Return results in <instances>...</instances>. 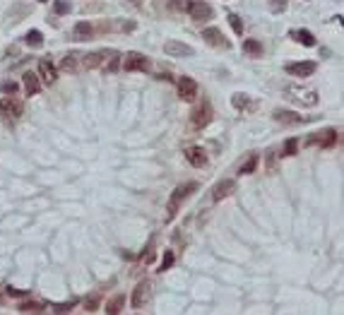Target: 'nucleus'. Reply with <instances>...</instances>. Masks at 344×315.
Masks as SVG:
<instances>
[{
    "instance_id": "nucleus-32",
    "label": "nucleus",
    "mask_w": 344,
    "mask_h": 315,
    "mask_svg": "<svg viewBox=\"0 0 344 315\" xmlns=\"http://www.w3.org/2000/svg\"><path fill=\"white\" fill-rule=\"evenodd\" d=\"M193 0H171V7L173 10H190Z\"/></svg>"
},
{
    "instance_id": "nucleus-34",
    "label": "nucleus",
    "mask_w": 344,
    "mask_h": 315,
    "mask_svg": "<svg viewBox=\"0 0 344 315\" xmlns=\"http://www.w3.org/2000/svg\"><path fill=\"white\" fill-rule=\"evenodd\" d=\"M296 149H299V142H296V140L284 142V154H287V157H294V154H296Z\"/></svg>"
},
{
    "instance_id": "nucleus-29",
    "label": "nucleus",
    "mask_w": 344,
    "mask_h": 315,
    "mask_svg": "<svg viewBox=\"0 0 344 315\" xmlns=\"http://www.w3.org/2000/svg\"><path fill=\"white\" fill-rule=\"evenodd\" d=\"M229 24H231V29H234L236 34H238V37L243 34V22H241V17H238V15L229 12Z\"/></svg>"
},
{
    "instance_id": "nucleus-13",
    "label": "nucleus",
    "mask_w": 344,
    "mask_h": 315,
    "mask_svg": "<svg viewBox=\"0 0 344 315\" xmlns=\"http://www.w3.org/2000/svg\"><path fill=\"white\" fill-rule=\"evenodd\" d=\"M22 111H24V106L19 99H2L0 101V113H5L7 118H19Z\"/></svg>"
},
{
    "instance_id": "nucleus-31",
    "label": "nucleus",
    "mask_w": 344,
    "mask_h": 315,
    "mask_svg": "<svg viewBox=\"0 0 344 315\" xmlns=\"http://www.w3.org/2000/svg\"><path fill=\"white\" fill-rule=\"evenodd\" d=\"M17 89H19L17 82H2V84H0V92L2 94H15Z\"/></svg>"
},
{
    "instance_id": "nucleus-27",
    "label": "nucleus",
    "mask_w": 344,
    "mask_h": 315,
    "mask_svg": "<svg viewBox=\"0 0 344 315\" xmlns=\"http://www.w3.org/2000/svg\"><path fill=\"white\" fill-rule=\"evenodd\" d=\"M43 308V303H39V301H27V303H19V311L22 313H39Z\"/></svg>"
},
{
    "instance_id": "nucleus-20",
    "label": "nucleus",
    "mask_w": 344,
    "mask_h": 315,
    "mask_svg": "<svg viewBox=\"0 0 344 315\" xmlns=\"http://www.w3.org/2000/svg\"><path fill=\"white\" fill-rule=\"evenodd\" d=\"M22 82H24V94L27 96H34L39 92V87H41L39 84V77L34 73H24L22 75Z\"/></svg>"
},
{
    "instance_id": "nucleus-35",
    "label": "nucleus",
    "mask_w": 344,
    "mask_h": 315,
    "mask_svg": "<svg viewBox=\"0 0 344 315\" xmlns=\"http://www.w3.org/2000/svg\"><path fill=\"white\" fill-rule=\"evenodd\" d=\"M96 306H99V296H91V298L85 301V311H87V313H94V308H96Z\"/></svg>"
},
{
    "instance_id": "nucleus-36",
    "label": "nucleus",
    "mask_w": 344,
    "mask_h": 315,
    "mask_svg": "<svg viewBox=\"0 0 344 315\" xmlns=\"http://www.w3.org/2000/svg\"><path fill=\"white\" fill-rule=\"evenodd\" d=\"M75 303H55V313H70Z\"/></svg>"
},
{
    "instance_id": "nucleus-16",
    "label": "nucleus",
    "mask_w": 344,
    "mask_h": 315,
    "mask_svg": "<svg viewBox=\"0 0 344 315\" xmlns=\"http://www.w3.org/2000/svg\"><path fill=\"white\" fill-rule=\"evenodd\" d=\"M231 104H234L238 111H253L255 106H258V101H253V96H248V94H243V92H236L231 96Z\"/></svg>"
},
{
    "instance_id": "nucleus-6",
    "label": "nucleus",
    "mask_w": 344,
    "mask_h": 315,
    "mask_svg": "<svg viewBox=\"0 0 344 315\" xmlns=\"http://www.w3.org/2000/svg\"><path fill=\"white\" fill-rule=\"evenodd\" d=\"M188 12H190L193 22H207V19H212V15H215L212 5H207V2H202V0H193V5H190Z\"/></svg>"
},
{
    "instance_id": "nucleus-15",
    "label": "nucleus",
    "mask_w": 344,
    "mask_h": 315,
    "mask_svg": "<svg viewBox=\"0 0 344 315\" xmlns=\"http://www.w3.org/2000/svg\"><path fill=\"white\" fill-rule=\"evenodd\" d=\"M113 56V51H94V53H87L85 58V68H89V70H94V68H104V58H111Z\"/></svg>"
},
{
    "instance_id": "nucleus-5",
    "label": "nucleus",
    "mask_w": 344,
    "mask_h": 315,
    "mask_svg": "<svg viewBox=\"0 0 344 315\" xmlns=\"http://www.w3.org/2000/svg\"><path fill=\"white\" fill-rule=\"evenodd\" d=\"M123 68H126L128 73H147L149 70V58L145 53H128L126 60H123Z\"/></svg>"
},
{
    "instance_id": "nucleus-21",
    "label": "nucleus",
    "mask_w": 344,
    "mask_h": 315,
    "mask_svg": "<svg viewBox=\"0 0 344 315\" xmlns=\"http://www.w3.org/2000/svg\"><path fill=\"white\" fill-rule=\"evenodd\" d=\"M289 37L294 41H299L301 46H315V37L308 29H294V32H289Z\"/></svg>"
},
{
    "instance_id": "nucleus-8",
    "label": "nucleus",
    "mask_w": 344,
    "mask_h": 315,
    "mask_svg": "<svg viewBox=\"0 0 344 315\" xmlns=\"http://www.w3.org/2000/svg\"><path fill=\"white\" fill-rule=\"evenodd\" d=\"M176 92H178V96H181L183 101H193L195 94H198V84H195V79H190V77H181L178 84H176Z\"/></svg>"
},
{
    "instance_id": "nucleus-30",
    "label": "nucleus",
    "mask_w": 344,
    "mask_h": 315,
    "mask_svg": "<svg viewBox=\"0 0 344 315\" xmlns=\"http://www.w3.org/2000/svg\"><path fill=\"white\" fill-rule=\"evenodd\" d=\"M270 10L274 15L284 12V10H287V0H270Z\"/></svg>"
},
{
    "instance_id": "nucleus-23",
    "label": "nucleus",
    "mask_w": 344,
    "mask_h": 315,
    "mask_svg": "<svg viewBox=\"0 0 344 315\" xmlns=\"http://www.w3.org/2000/svg\"><path fill=\"white\" fill-rule=\"evenodd\" d=\"M123 303H126V296H123V294H116V296L109 298V303H106V313L118 315L121 311H123Z\"/></svg>"
},
{
    "instance_id": "nucleus-1",
    "label": "nucleus",
    "mask_w": 344,
    "mask_h": 315,
    "mask_svg": "<svg viewBox=\"0 0 344 315\" xmlns=\"http://www.w3.org/2000/svg\"><path fill=\"white\" fill-rule=\"evenodd\" d=\"M198 190V183L195 181H190V183H181V186L176 188L173 193H171V200H169V217H173L176 212H178V207H181L185 200H188V195H193Z\"/></svg>"
},
{
    "instance_id": "nucleus-11",
    "label": "nucleus",
    "mask_w": 344,
    "mask_h": 315,
    "mask_svg": "<svg viewBox=\"0 0 344 315\" xmlns=\"http://www.w3.org/2000/svg\"><path fill=\"white\" fill-rule=\"evenodd\" d=\"M289 75H294V77H308V75L315 73V63L313 60H301V63H291V65H287L284 68Z\"/></svg>"
},
{
    "instance_id": "nucleus-19",
    "label": "nucleus",
    "mask_w": 344,
    "mask_h": 315,
    "mask_svg": "<svg viewBox=\"0 0 344 315\" xmlns=\"http://www.w3.org/2000/svg\"><path fill=\"white\" fill-rule=\"evenodd\" d=\"M80 60H82V56L80 53H65V58L60 60V70L63 73H77V68H80Z\"/></svg>"
},
{
    "instance_id": "nucleus-7",
    "label": "nucleus",
    "mask_w": 344,
    "mask_h": 315,
    "mask_svg": "<svg viewBox=\"0 0 344 315\" xmlns=\"http://www.w3.org/2000/svg\"><path fill=\"white\" fill-rule=\"evenodd\" d=\"M337 142V130L335 128H327L323 132H315L306 140V145H320V147H332Z\"/></svg>"
},
{
    "instance_id": "nucleus-28",
    "label": "nucleus",
    "mask_w": 344,
    "mask_h": 315,
    "mask_svg": "<svg viewBox=\"0 0 344 315\" xmlns=\"http://www.w3.org/2000/svg\"><path fill=\"white\" fill-rule=\"evenodd\" d=\"M176 262V255H173V250H166L164 253V260H162V265H159V272H166L171 265Z\"/></svg>"
},
{
    "instance_id": "nucleus-18",
    "label": "nucleus",
    "mask_w": 344,
    "mask_h": 315,
    "mask_svg": "<svg viewBox=\"0 0 344 315\" xmlns=\"http://www.w3.org/2000/svg\"><path fill=\"white\" fill-rule=\"evenodd\" d=\"M185 159H188V164H193V166H205V164H207V152L202 147H188L185 149Z\"/></svg>"
},
{
    "instance_id": "nucleus-3",
    "label": "nucleus",
    "mask_w": 344,
    "mask_h": 315,
    "mask_svg": "<svg viewBox=\"0 0 344 315\" xmlns=\"http://www.w3.org/2000/svg\"><path fill=\"white\" fill-rule=\"evenodd\" d=\"M287 96H289L291 101L301 104V106H315V104H318V92L303 89V87H289V89H287Z\"/></svg>"
},
{
    "instance_id": "nucleus-33",
    "label": "nucleus",
    "mask_w": 344,
    "mask_h": 315,
    "mask_svg": "<svg viewBox=\"0 0 344 315\" xmlns=\"http://www.w3.org/2000/svg\"><path fill=\"white\" fill-rule=\"evenodd\" d=\"M55 12H58V15H68V12H70V2H68V0H58V2H55Z\"/></svg>"
},
{
    "instance_id": "nucleus-24",
    "label": "nucleus",
    "mask_w": 344,
    "mask_h": 315,
    "mask_svg": "<svg viewBox=\"0 0 344 315\" xmlns=\"http://www.w3.org/2000/svg\"><path fill=\"white\" fill-rule=\"evenodd\" d=\"M255 166H258V154H251V157L238 166V176H248V173H253Z\"/></svg>"
},
{
    "instance_id": "nucleus-12",
    "label": "nucleus",
    "mask_w": 344,
    "mask_h": 315,
    "mask_svg": "<svg viewBox=\"0 0 344 315\" xmlns=\"http://www.w3.org/2000/svg\"><path fill=\"white\" fill-rule=\"evenodd\" d=\"M202 39L210 43V46H219V48H229V43H226V39L224 34L219 32L217 27H207V29H202Z\"/></svg>"
},
{
    "instance_id": "nucleus-26",
    "label": "nucleus",
    "mask_w": 344,
    "mask_h": 315,
    "mask_svg": "<svg viewBox=\"0 0 344 315\" xmlns=\"http://www.w3.org/2000/svg\"><path fill=\"white\" fill-rule=\"evenodd\" d=\"M243 51L251 53V56H260V53H262V46H260L255 39H248V41H243Z\"/></svg>"
},
{
    "instance_id": "nucleus-9",
    "label": "nucleus",
    "mask_w": 344,
    "mask_h": 315,
    "mask_svg": "<svg viewBox=\"0 0 344 315\" xmlns=\"http://www.w3.org/2000/svg\"><path fill=\"white\" fill-rule=\"evenodd\" d=\"M164 53L166 56H173V58H188L193 56V48L183 41H166L164 43Z\"/></svg>"
},
{
    "instance_id": "nucleus-14",
    "label": "nucleus",
    "mask_w": 344,
    "mask_h": 315,
    "mask_svg": "<svg viewBox=\"0 0 344 315\" xmlns=\"http://www.w3.org/2000/svg\"><path fill=\"white\" fill-rule=\"evenodd\" d=\"M39 73H41V79H43L46 84H53L55 79H58V70H55V65L51 63V58L39 60Z\"/></svg>"
},
{
    "instance_id": "nucleus-10",
    "label": "nucleus",
    "mask_w": 344,
    "mask_h": 315,
    "mask_svg": "<svg viewBox=\"0 0 344 315\" xmlns=\"http://www.w3.org/2000/svg\"><path fill=\"white\" fill-rule=\"evenodd\" d=\"M234 190H236V183L231 181V178H224V181H219L217 186L212 188V202H219V200L229 197Z\"/></svg>"
},
{
    "instance_id": "nucleus-25",
    "label": "nucleus",
    "mask_w": 344,
    "mask_h": 315,
    "mask_svg": "<svg viewBox=\"0 0 344 315\" xmlns=\"http://www.w3.org/2000/svg\"><path fill=\"white\" fill-rule=\"evenodd\" d=\"M24 41H27V46H32V48H39L41 43H43V34L39 32V29H32L27 37H24Z\"/></svg>"
},
{
    "instance_id": "nucleus-4",
    "label": "nucleus",
    "mask_w": 344,
    "mask_h": 315,
    "mask_svg": "<svg viewBox=\"0 0 344 315\" xmlns=\"http://www.w3.org/2000/svg\"><path fill=\"white\" fill-rule=\"evenodd\" d=\"M149 298H152V284L145 279V281H140V284L135 286L130 303H132V308H145L147 303H149Z\"/></svg>"
},
{
    "instance_id": "nucleus-22",
    "label": "nucleus",
    "mask_w": 344,
    "mask_h": 315,
    "mask_svg": "<svg viewBox=\"0 0 344 315\" xmlns=\"http://www.w3.org/2000/svg\"><path fill=\"white\" fill-rule=\"evenodd\" d=\"M75 37L80 41H87V39L94 37V24L91 22H77L75 24Z\"/></svg>"
},
{
    "instance_id": "nucleus-17",
    "label": "nucleus",
    "mask_w": 344,
    "mask_h": 315,
    "mask_svg": "<svg viewBox=\"0 0 344 315\" xmlns=\"http://www.w3.org/2000/svg\"><path fill=\"white\" fill-rule=\"evenodd\" d=\"M274 118H277V123H282V125H299V123H306V118H301L299 113L284 111V109L274 111Z\"/></svg>"
},
{
    "instance_id": "nucleus-2",
    "label": "nucleus",
    "mask_w": 344,
    "mask_h": 315,
    "mask_svg": "<svg viewBox=\"0 0 344 315\" xmlns=\"http://www.w3.org/2000/svg\"><path fill=\"white\" fill-rule=\"evenodd\" d=\"M212 116H215V111H212V104L210 101H202L195 111L190 113V123H193V128H207L210 123H212Z\"/></svg>"
}]
</instances>
